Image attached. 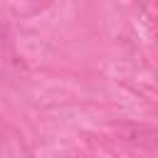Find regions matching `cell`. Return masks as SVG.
<instances>
[{"instance_id":"2","label":"cell","mask_w":158,"mask_h":158,"mask_svg":"<svg viewBox=\"0 0 158 158\" xmlns=\"http://www.w3.org/2000/svg\"><path fill=\"white\" fill-rule=\"evenodd\" d=\"M111 131L126 141V143H141V146H156V131L143 123H114Z\"/></svg>"},{"instance_id":"1","label":"cell","mask_w":158,"mask_h":158,"mask_svg":"<svg viewBox=\"0 0 158 158\" xmlns=\"http://www.w3.org/2000/svg\"><path fill=\"white\" fill-rule=\"evenodd\" d=\"M22 74H25V64L15 54L5 30L0 27V77L2 79H15V77H22Z\"/></svg>"},{"instance_id":"3","label":"cell","mask_w":158,"mask_h":158,"mask_svg":"<svg viewBox=\"0 0 158 158\" xmlns=\"http://www.w3.org/2000/svg\"><path fill=\"white\" fill-rule=\"evenodd\" d=\"M0 141H2V128H0Z\"/></svg>"}]
</instances>
